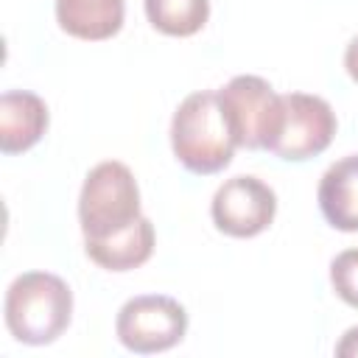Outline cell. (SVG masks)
Instances as JSON below:
<instances>
[{
	"label": "cell",
	"mask_w": 358,
	"mask_h": 358,
	"mask_svg": "<svg viewBox=\"0 0 358 358\" xmlns=\"http://www.w3.org/2000/svg\"><path fill=\"white\" fill-rule=\"evenodd\" d=\"M235 137L218 92L201 90L190 92L173 112L171 120V148L176 159L190 173H218L232 162Z\"/></svg>",
	"instance_id": "obj_1"
},
{
	"label": "cell",
	"mask_w": 358,
	"mask_h": 358,
	"mask_svg": "<svg viewBox=\"0 0 358 358\" xmlns=\"http://www.w3.org/2000/svg\"><path fill=\"white\" fill-rule=\"evenodd\" d=\"M6 327L28 347L56 341L73 319V291L50 271H25L6 291Z\"/></svg>",
	"instance_id": "obj_2"
},
{
	"label": "cell",
	"mask_w": 358,
	"mask_h": 358,
	"mask_svg": "<svg viewBox=\"0 0 358 358\" xmlns=\"http://www.w3.org/2000/svg\"><path fill=\"white\" fill-rule=\"evenodd\" d=\"M140 218V187L129 165L117 159L98 162L78 196V224L84 241L109 238Z\"/></svg>",
	"instance_id": "obj_3"
},
{
	"label": "cell",
	"mask_w": 358,
	"mask_h": 358,
	"mask_svg": "<svg viewBox=\"0 0 358 358\" xmlns=\"http://www.w3.org/2000/svg\"><path fill=\"white\" fill-rule=\"evenodd\" d=\"M336 126V112L324 98L308 92L280 95V123L266 151L288 162H305L333 143Z\"/></svg>",
	"instance_id": "obj_4"
},
{
	"label": "cell",
	"mask_w": 358,
	"mask_h": 358,
	"mask_svg": "<svg viewBox=\"0 0 358 358\" xmlns=\"http://www.w3.org/2000/svg\"><path fill=\"white\" fill-rule=\"evenodd\" d=\"M120 344L131 352L151 355L176 347L187 333V310L165 294L131 296L115 319Z\"/></svg>",
	"instance_id": "obj_5"
},
{
	"label": "cell",
	"mask_w": 358,
	"mask_h": 358,
	"mask_svg": "<svg viewBox=\"0 0 358 358\" xmlns=\"http://www.w3.org/2000/svg\"><path fill=\"white\" fill-rule=\"evenodd\" d=\"M232 137L243 148H266L280 123V95L260 76H235L218 90Z\"/></svg>",
	"instance_id": "obj_6"
},
{
	"label": "cell",
	"mask_w": 358,
	"mask_h": 358,
	"mask_svg": "<svg viewBox=\"0 0 358 358\" xmlns=\"http://www.w3.org/2000/svg\"><path fill=\"white\" fill-rule=\"evenodd\" d=\"M210 215L224 235L255 238L271 227L277 215V196L257 176H232L215 190Z\"/></svg>",
	"instance_id": "obj_7"
},
{
	"label": "cell",
	"mask_w": 358,
	"mask_h": 358,
	"mask_svg": "<svg viewBox=\"0 0 358 358\" xmlns=\"http://www.w3.org/2000/svg\"><path fill=\"white\" fill-rule=\"evenodd\" d=\"M48 129V106L28 90H6L0 95V151L20 154L42 140Z\"/></svg>",
	"instance_id": "obj_8"
},
{
	"label": "cell",
	"mask_w": 358,
	"mask_h": 358,
	"mask_svg": "<svg viewBox=\"0 0 358 358\" xmlns=\"http://www.w3.org/2000/svg\"><path fill=\"white\" fill-rule=\"evenodd\" d=\"M316 199L333 229L358 232V154L341 157L322 173Z\"/></svg>",
	"instance_id": "obj_9"
},
{
	"label": "cell",
	"mask_w": 358,
	"mask_h": 358,
	"mask_svg": "<svg viewBox=\"0 0 358 358\" xmlns=\"http://www.w3.org/2000/svg\"><path fill=\"white\" fill-rule=\"evenodd\" d=\"M154 224L140 215L126 229L109 235V238H90L84 241V249L92 263H98L106 271H131L140 268L154 255Z\"/></svg>",
	"instance_id": "obj_10"
},
{
	"label": "cell",
	"mask_w": 358,
	"mask_h": 358,
	"mask_svg": "<svg viewBox=\"0 0 358 358\" xmlns=\"http://www.w3.org/2000/svg\"><path fill=\"white\" fill-rule=\"evenodd\" d=\"M126 0H56V22L64 34L101 42L120 31Z\"/></svg>",
	"instance_id": "obj_11"
},
{
	"label": "cell",
	"mask_w": 358,
	"mask_h": 358,
	"mask_svg": "<svg viewBox=\"0 0 358 358\" xmlns=\"http://www.w3.org/2000/svg\"><path fill=\"white\" fill-rule=\"evenodd\" d=\"M145 17L165 36H193L210 20V0H145Z\"/></svg>",
	"instance_id": "obj_12"
},
{
	"label": "cell",
	"mask_w": 358,
	"mask_h": 358,
	"mask_svg": "<svg viewBox=\"0 0 358 358\" xmlns=\"http://www.w3.org/2000/svg\"><path fill=\"white\" fill-rule=\"evenodd\" d=\"M330 282L341 302L358 308V246L344 249L330 263Z\"/></svg>",
	"instance_id": "obj_13"
},
{
	"label": "cell",
	"mask_w": 358,
	"mask_h": 358,
	"mask_svg": "<svg viewBox=\"0 0 358 358\" xmlns=\"http://www.w3.org/2000/svg\"><path fill=\"white\" fill-rule=\"evenodd\" d=\"M336 355H338V358H358V324L350 327V330L338 338V344H336Z\"/></svg>",
	"instance_id": "obj_14"
},
{
	"label": "cell",
	"mask_w": 358,
	"mask_h": 358,
	"mask_svg": "<svg viewBox=\"0 0 358 358\" xmlns=\"http://www.w3.org/2000/svg\"><path fill=\"white\" fill-rule=\"evenodd\" d=\"M344 67H347V76L358 84V36H352L344 50Z\"/></svg>",
	"instance_id": "obj_15"
}]
</instances>
